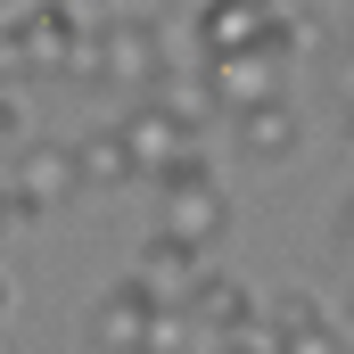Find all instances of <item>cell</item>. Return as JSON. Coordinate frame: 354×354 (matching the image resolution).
I'll use <instances>...</instances> for the list:
<instances>
[{
  "mask_svg": "<svg viewBox=\"0 0 354 354\" xmlns=\"http://www.w3.org/2000/svg\"><path fill=\"white\" fill-rule=\"evenodd\" d=\"M157 231H165V239H181V248H198V256L231 231V198H223V181L206 174V157H198V149H189L174 174L157 181Z\"/></svg>",
  "mask_w": 354,
  "mask_h": 354,
  "instance_id": "1",
  "label": "cell"
},
{
  "mask_svg": "<svg viewBox=\"0 0 354 354\" xmlns=\"http://www.w3.org/2000/svg\"><path fill=\"white\" fill-rule=\"evenodd\" d=\"M99 83L107 91H132V99H157L165 83V41H157V25L149 17H107L99 25Z\"/></svg>",
  "mask_w": 354,
  "mask_h": 354,
  "instance_id": "2",
  "label": "cell"
},
{
  "mask_svg": "<svg viewBox=\"0 0 354 354\" xmlns=\"http://www.w3.org/2000/svg\"><path fill=\"white\" fill-rule=\"evenodd\" d=\"M75 149L58 140H25V165H17V189H8V223H41L58 206H75Z\"/></svg>",
  "mask_w": 354,
  "mask_h": 354,
  "instance_id": "3",
  "label": "cell"
},
{
  "mask_svg": "<svg viewBox=\"0 0 354 354\" xmlns=\"http://www.w3.org/2000/svg\"><path fill=\"white\" fill-rule=\"evenodd\" d=\"M115 140H124V157H132V174L165 181V174L181 165V157H189V140H198V132L181 124V115L165 107V99H132V115L115 124Z\"/></svg>",
  "mask_w": 354,
  "mask_h": 354,
  "instance_id": "4",
  "label": "cell"
},
{
  "mask_svg": "<svg viewBox=\"0 0 354 354\" xmlns=\"http://www.w3.org/2000/svg\"><path fill=\"white\" fill-rule=\"evenodd\" d=\"M165 297L132 272V280H115L99 305H91V354H140V338H149V313H157Z\"/></svg>",
  "mask_w": 354,
  "mask_h": 354,
  "instance_id": "5",
  "label": "cell"
},
{
  "mask_svg": "<svg viewBox=\"0 0 354 354\" xmlns=\"http://www.w3.org/2000/svg\"><path fill=\"white\" fill-rule=\"evenodd\" d=\"M264 25H272V0H206V8H198V50H206V66L264 50Z\"/></svg>",
  "mask_w": 354,
  "mask_h": 354,
  "instance_id": "6",
  "label": "cell"
},
{
  "mask_svg": "<svg viewBox=\"0 0 354 354\" xmlns=\"http://www.w3.org/2000/svg\"><path fill=\"white\" fill-rule=\"evenodd\" d=\"M231 140H239V157H256V165H280V157H297L305 124H297L288 91H280V99H256V107H239V115H231Z\"/></svg>",
  "mask_w": 354,
  "mask_h": 354,
  "instance_id": "7",
  "label": "cell"
},
{
  "mask_svg": "<svg viewBox=\"0 0 354 354\" xmlns=\"http://www.w3.org/2000/svg\"><path fill=\"white\" fill-rule=\"evenodd\" d=\"M189 305V322H198V338H214V346H231L248 322H256V305H248V288L239 280H223V272H198V288L181 297Z\"/></svg>",
  "mask_w": 354,
  "mask_h": 354,
  "instance_id": "8",
  "label": "cell"
},
{
  "mask_svg": "<svg viewBox=\"0 0 354 354\" xmlns=\"http://www.w3.org/2000/svg\"><path fill=\"white\" fill-rule=\"evenodd\" d=\"M198 272H206L198 248H181V239H165V231H149V239H140V280H149L165 305H181V297L198 288Z\"/></svg>",
  "mask_w": 354,
  "mask_h": 354,
  "instance_id": "9",
  "label": "cell"
},
{
  "mask_svg": "<svg viewBox=\"0 0 354 354\" xmlns=\"http://www.w3.org/2000/svg\"><path fill=\"white\" fill-rule=\"evenodd\" d=\"M264 322L280 330V354H346V338L322 322V305H313V297H272Z\"/></svg>",
  "mask_w": 354,
  "mask_h": 354,
  "instance_id": "10",
  "label": "cell"
},
{
  "mask_svg": "<svg viewBox=\"0 0 354 354\" xmlns=\"http://www.w3.org/2000/svg\"><path fill=\"white\" fill-rule=\"evenodd\" d=\"M75 41H83V17H75V8H50V17H33V25L17 33V50H25V75H66Z\"/></svg>",
  "mask_w": 354,
  "mask_h": 354,
  "instance_id": "11",
  "label": "cell"
},
{
  "mask_svg": "<svg viewBox=\"0 0 354 354\" xmlns=\"http://www.w3.org/2000/svg\"><path fill=\"white\" fill-rule=\"evenodd\" d=\"M206 91H214V99H231V115H239V107H256V99H280L264 50H248V58H214V66H206Z\"/></svg>",
  "mask_w": 354,
  "mask_h": 354,
  "instance_id": "12",
  "label": "cell"
},
{
  "mask_svg": "<svg viewBox=\"0 0 354 354\" xmlns=\"http://www.w3.org/2000/svg\"><path fill=\"white\" fill-rule=\"evenodd\" d=\"M75 181L83 189H124V181H140V174H132V157H124L115 132H91V140H75Z\"/></svg>",
  "mask_w": 354,
  "mask_h": 354,
  "instance_id": "13",
  "label": "cell"
},
{
  "mask_svg": "<svg viewBox=\"0 0 354 354\" xmlns=\"http://www.w3.org/2000/svg\"><path fill=\"white\" fill-rule=\"evenodd\" d=\"M140 354H198V322H189V305H157Z\"/></svg>",
  "mask_w": 354,
  "mask_h": 354,
  "instance_id": "14",
  "label": "cell"
},
{
  "mask_svg": "<svg viewBox=\"0 0 354 354\" xmlns=\"http://www.w3.org/2000/svg\"><path fill=\"white\" fill-rule=\"evenodd\" d=\"M50 8H58V0H0V41H17V33H25L33 17H50Z\"/></svg>",
  "mask_w": 354,
  "mask_h": 354,
  "instance_id": "15",
  "label": "cell"
},
{
  "mask_svg": "<svg viewBox=\"0 0 354 354\" xmlns=\"http://www.w3.org/2000/svg\"><path fill=\"white\" fill-rule=\"evenodd\" d=\"M66 75H75V83H99V25H83V41H75Z\"/></svg>",
  "mask_w": 354,
  "mask_h": 354,
  "instance_id": "16",
  "label": "cell"
},
{
  "mask_svg": "<svg viewBox=\"0 0 354 354\" xmlns=\"http://www.w3.org/2000/svg\"><path fill=\"white\" fill-rule=\"evenodd\" d=\"M0 140L25 149V107H17V91H0Z\"/></svg>",
  "mask_w": 354,
  "mask_h": 354,
  "instance_id": "17",
  "label": "cell"
},
{
  "mask_svg": "<svg viewBox=\"0 0 354 354\" xmlns=\"http://www.w3.org/2000/svg\"><path fill=\"white\" fill-rule=\"evenodd\" d=\"M330 239H338V256H346V264H354V198H346V206H338V231H330Z\"/></svg>",
  "mask_w": 354,
  "mask_h": 354,
  "instance_id": "18",
  "label": "cell"
},
{
  "mask_svg": "<svg viewBox=\"0 0 354 354\" xmlns=\"http://www.w3.org/2000/svg\"><path fill=\"white\" fill-rule=\"evenodd\" d=\"M0 223H8V189H0Z\"/></svg>",
  "mask_w": 354,
  "mask_h": 354,
  "instance_id": "19",
  "label": "cell"
},
{
  "mask_svg": "<svg viewBox=\"0 0 354 354\" xmlns=\"http://www.w3.org/2000/svg\"><path fill=\"white\" fill-rule=\"evenodd\" d=\"M346 313H354V288H346Z\"/></svg>",
  "mask_w": 354,
  "mask_h": 354,
  "instance_id": "20",
  "label": "cell"
},
{
  "mask_svg": "<svg viewBox=\"0 0 354 354\" xmlns=\"http://www.w3.org/2000/svg\"><path fill=\"white\" fill-rule=\"evenodd\" d=\"M214 354H231V346H214Z\"/></svg>",
  "mask_w": 354,
  "mask_h": 354,
  "instance_id": "21",
  "label": "cell"
}]
</instances>
